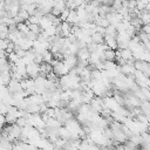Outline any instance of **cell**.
Wrapping results in <instances>:
<instances>
[{
    "label": "cell",
    "instance_id": "cell-1",
    "mask_svg": "<svg viewBox=\"0 0 150 150\" xmlns=\"http://www.w3.org/2000/svg\"><path fill=\"white\" fill-rule=\"evenodd\" d=\"M26 70H27L28 77L35 79V77L40 74V64H38V63H35V62L28 63V64H26Z\"/></svg>",
    "mask_w": 150,
    "mask_h": 150
},
{
    "label": "cell",
    "instance_id": "cell-2",
    "mask_svg": "<svg viewBox=\"0 0 150 150\" xmlns=\"http://www.w3.org/2000/svg\"><path fill=\"white\" fill-rule=\"evenodd\" d=\"M7 88H8V90H9L12 94L20 93V91L23 90V89H22V86H21V81H18V80H15V79H12V80L9 81V83L7 84Z\"/></svg>",
    "mask_w": 150,
    "mask_h": 150
},
{
    "label": "cell",
    "instance_id": "cell-3",
    "mask_svg": "<svg viewBox=\"0 0 150 150\" xmlns=\"http://www.w3.org/2000/svg\"><path fill=\"white\" fill-rule=\"evenodd\" d=\"M76 56H77L79 60H88L89 56H90V52H89V49L87 47H83V48L77 50Z\"/></svg>",
    "mask_w": 150,
    "mask_h": 150
},
{
    "label": "cell",
    "instance_id": "cell-4",
    "mask_svg": "<svg viewBox=\"0 0 150 150\" xmlns=\"http://www.w3.org/2000/svg\"><path fill=\"white\" fill-rule=\"evenodd\" d=\"M40 27H41V29H47V28H49L52 25H53V22H52V20L48 18V16H43L42 19H41V21H40Z\"/></svg>",
    "mask_w": 150,
    "mask_h": 150
},
{
    "label": "cell",
    "instance_id": "cell-5",
    "mask_svg": "<svg viewBox=\"0 0 150 150\" xmlns=\"http://www.w3.org/2000/svg\"><path fill=\"white\" fill-rule=\"evenodd\" d=\"M41 54H42V59H43V62H48V63H52V61H53L54 56H53V53H52L49 49H46V50H43Z\"/></svg>",
    "mask_w": 150,
    "mask_h": 150
},
{
    "label": "cell",
    "instance_id": "cell-6",
    "mask_svg": "<svg viewBox=\"0 0 150 150\" xmlns=\"http://www.w3.org/2000/svg\"><path fill=\"white\" fill-rule=\"evenodd\" d=\"M104 42L108 45V47L109 48H111V49H117L118 47H117V40H116V38H105L104 39Z\"/></svg>",
    "mask_w": 150,
    "mask_h": 150
},
{
    "label": "cell",
    "instance_id": "cell-7",
    "mask_svg": "<svg viewBox=\"0 0 150 150\" xmlns=\"http://www.w3.org/2000/svg\"><path fill=\"white\" fill-rule=\"evenodd\" d=\"M91 39H93V41L96 42V43H103V42H104V35L101 34V33H98V32H96V30H95V33L91 35Z\"/></svg>",
    "mask_w": 150,
    "mask_h": 150
},
{
    "label": "cell",
    "instance_id": "cell-8",
    "mask_svg": "<svg viewBox=\"0 0 150 150\" xmlns=\"http://www.w3.org/2000/svg\"><path fill=\"white\" fill-rule=\"evenodd\" d=\"M16 26H18V29H19L20 32H22L23 34H26V35H27V33L29 32V27H28V25H27L25 21H23V22L18 23Z\"/></svg>",
    "mask_w": 150,
    "mask_h": 150
},
{
    "label": "cell",
    "instance_id": "cell-9",
    "mask_svg": "<svg viewBox=\"0 0 150 150\" xmlns=\"http://www.w3.org/2000/svg\"><path fill=\"white\" fill-rule=\"evenodd\" d=\"M7 59H8V61H9L11 63H15V62L20 59V56H19V55L13 50V52H11V53L7 55Z\"/></svg>",
    "mask_w": 150,
    "mask_h": 150
},
{
    "label": "cell",
    "instance_id": "cell-10",
    "mask_svg": "<svg viewBox=\"0 0 150 150\" xmlns=\"http://www.w3.org/2000/svg\"><path fill=\"white\" fill-rule=\"evenodd\" d=\"M87 48L89 49V52H90V53L97 52V48H98V43H96V42L91 41L90 43H88V45H87Z\"/></svg>",
    "mask_w": 150,
    "mask_h": 150
},
{
    "label": "cell",
    "instance_id": "cell-11",
    "mask_svg": "<svg viewBox=\"0 0 150 150\" xmlns=\"http://www.w3.org/2000/svg\"><path fill=\"white\" fill-rule=\"evenodd\" d=\"M112 8L117 12L118 9H121L122 7H123V0H114V2H112Z\"/></svg>",
    "mask_w": 150,
    "mask_h": 150
},
{
    "label": "cell",
    "instance_id": "cell-12",
    "mask_svg": "<svg viewBox=\"0 0 150 150\" xmlns=\"http://www.w3.org/2000/svg\"><path fill=\"white\" fill-rule=\"evenodd\" d=\"M69 12H70V9H69L68 7H66V8L61 12L60 18H61V20H62V21H66V20H67V18H68V15H69Z\"/></svg>",
    "mask_w": 150,
    "mask_h": 150
},
{
    "label": "cell",
    "instance_id": "cell-13",
    "mask_svg": "<svg viewBox=\"0 0 150 150\" xmlns=\"http://www.w3.org/2000/svg\"><path fill=\"white\" fill-rule=\"evenodd\" d=\"M18 125H20L21 128L22 127H25V125H27V118H25L23 116H20L18 120H16V122H15Z\"/></svg>",
    "mask_w": 150,
    "mask_h": 150
},
{
    "label": "cell",
    "instance_id": "cell-14",
    "mask_svg": "<svg viewBox=\"0 0 150 150\" xmlns=\"http://www.w3.org/2000/svg\"><path fill=\"white\" fill-rule=\"evenodd\" d=\"M29 40H32V41H35V40H38V38H39V34L38 33H34V32H32V30H29L28 33H27V35H26Z\"/></svg>",
    "mask_w": 150,
    "mask_h": 150
},
{
    "label": "cell",
    "instance_id": "cell-15",
    "mask_svg": "<svg viewBox=\"0 0 150 150\" xmlns=\"http://www.w3.org/2000/svg\"><path fill=\"white\" fill-rule=\"evenodd\" d=\"M34 62L40 64L43 62V59H42V54L41 53H35V56H34Z\"/></svg>",
    "mask_w": 150,
    "mask_h": 150
},
{
    "label": "cell",
    "instance_id": "cell-16",
    "mask_svg": "<svg viewBox=\"0 0 150 150\" xmlns=\"http://www.w3.org/2000/svg\"><path fill=\"white\" fill-rule=\"evenodd\" d=\"M141 30H142L143 33H145V34L150 35V23H143V26H142Z\"/></svg>",
    "mask_w": 150,
    "mask_h": 150
}]
</instances>
